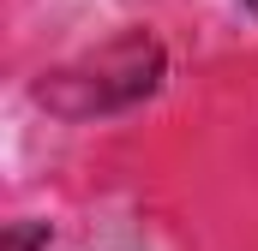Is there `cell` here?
Masks as SVG:
<instances>
[{"label": "cell", "instance_id": "obj_1", "mask_svg": "<svg viewBox=\"0 0 258 251\" xmlns=\"http://www.w3.org/2000/svg\"><path fill=\"white\" fill-rule=\"evenodd\" d=\"M30 245H48V227H18L12 233V251H30Z\"/></svg>", "mask_w": 258, "mask_h": 251}, {"label": "cell", "instance_id": "obj_2", "mask_svg": "<svg viewBox=\"0 0 258 251\" xmlns=\"http://www.w3.org/2000/svg\"><path fill=\"white\" fill-rule=\"evenodd\" d=\"M246 6H252V12H258V0H246Z\"/></svg>", "mask_w": 258, "mask_h": 251}]
</instances>
